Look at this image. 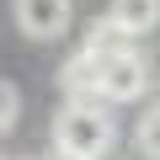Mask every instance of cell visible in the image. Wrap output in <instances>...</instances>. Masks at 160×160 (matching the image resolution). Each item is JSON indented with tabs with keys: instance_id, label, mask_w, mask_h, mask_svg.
Returning a JSON list of instances; mask_svg holds the SVG:
<instances>
[{
	"instance_id": "1",
	"label": "cell",
	"mask_w": 160,
	"mask_h": 160,
	"mask_svg": "<svg viewBox=\"0 0 160 160\" xmlns=\"http://www.w3.org/2000/svg\"><path fill=\"white\" fill-rule=\"evenodd\" d=\"M112 139H118V128L102 112V102H64V112L53 118V144L86 155V160H102L112 149Z\"/></svg>"
},
{
	"instance_id": "3",
	"label": "cell",
	"mask_w": 160,
	"mask_h": 160,
	"mask_svg": "<svg viewBox=\"0 0 160 160\" xmlns=\"http://www.w3.org/2000/svg\"><path fill=\"white\" fill-rule=\"evenodd\" d=\"M59 91H64L69 102H96V96H102V59H96L91 48L69 53L64 69H59Z\"/></svg>"
},
{
	"instance_id": "8",
	"label": "cell",
	"mask_w": 160,
	"mask_h": 160,
	"mask_svg": "<svg viewBox=\"0 0 160 160\" xmlns=\"http://www.w3.org/2000/svg\"><path fill=\"white\" fill-rule=\"evenodd\" d=\"M16 118H22V96H16V86H11V80H0V133H6V128H16Z\"/></svg>"
},
{
	"instance_id": "9",
	"label": "cell",
	"mask_w": 160,
	"mask_h": 160,
	"mask_svg": "<svg viewBox=\"0 0 160 160\" xmlns=\"http://www.w3.org/2000/svg\"><path fill=\"white\" fill-rule=\"evenodd\" d=\"M48 160H86V155H75V149H64V144H53V155Z\"/></svg>"
},
{
	"instance_id": "4",
	"label": "cell",
	"mask_w": 160,
	"mask_h": 160,
	"mask_svg": "<svg viewBox=\"0 0 160 160\" xmlns=\"http://www.w3.org/2000/svg\"><path fill=\"white\" fill-rule=\"evenodd\" d=\"M16 27L27 38H59L69 27V0H16Z\"/></svg>"
},
{
	"instance_id": "6",
	"label": "cell",
	"mask_w": 160,
	"mask_h": 160,
	"mask_svg": "<svg viewBox=\"0 0 160 160\" xmlns=\"http://www.w3.org/2000/svg\"><path fill=\"white\" fill-rule=\"evenodd\" d=\"M128 38H133V32H123L112 16H102V22H91V32H86V48H91L96 59H107V53H123V48H128Z\"/></svg>"
},
{
	"instance_id": "2",
	"label": "cell",
	"mask_w": 160,
	"mask_h": 160,
	"mask_svg": "<svg viewBox=\"0 0 160 160\" xmlns=\"http://www.w3.org/2000/svg\"><path fill=\"white\" fill-rule=\"evenodd\" d=\"M144 86H149L144 53L123 48V53H107V59H102V102H139Z\"/></svg>"
},
{
	"instance_id": "5",
	"label": "cell",
	"mask_w": 160,
	"mask_h": 160,
	"mask_svg": "<svg viewBox=\"0 0 160 160\" xmlns=\"http://www.w3.org/2000/svg\"><path fill=\"white\" fill-rule=\"evenodd\" d=\"M107 16H112L123 32L144 38V32L160 22V0H112V6H107Z\"/></svg>"
},
{
	"instance_id": "7",
	"label": "cell",
	"mask_w": 160,
	"mask_h": 160,
	"mask_svg": "<svg viewBox=\"0 0 160 160\" xmlns=\"http://www.w3.org/2000/svg\"><path fill=\"white\" fill-rule=\"evenodd\" d=\"M133 144H139V155H149V160H160V102L133 123Z\"/></svg>"
}]
</instances>
